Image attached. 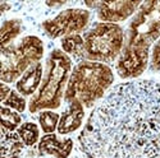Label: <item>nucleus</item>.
Returning <instances> with one entry per match:
<instances>
[{
  "label": "nucleus",
  "mask_w": 160,
  "mask_h": 158,
  "mask_svg": "<svg viewBox=\"0 0 160 158\" xmlns=\"http://www.w3.org/2000/svg\"><path fill=\"white\" fill-rule=\"evenodd\" d=\"M78 142L87 158H159L160 83L115 86L88 116Z\"/></svg>",
  "instance_id": "1"
},
{
  "label": "nucleus",
  "mask_w": 160,
  "mask_h": 158,
  "mask_svg": "<svg viewBox=\"0 0 160 158\" xmlns=\"http://www.w3.org/2000/svg\"><path fill=\"white\" fill-rule=\"evenodd\" d=\"M160 38V2H143L132 18L124 47L117 60L122 79H135L149 65L150 46Z\"/></svg>",
  "instance_id": "2"
},
{
  "label": "nucleus",
  "mask_w": 160,
  "mask_h": 158,
  "mask_svg": "<svg viewBox=\"0 0 160 158\" xmlns=\"http://www.w3.org/2000/svg\"><path fill=\"white\" fill-rule=\"evenodd\" d=\"M113 82L114 74L106 64L90 60L79 61L71 72L64 100L68 103L79 101L90 109L105 96Z\"/></svg>",
  "instance_id": "3"
},
{
  "label": "nucleus",
  "mask_w": 160,
  "mask_h": 158,
  "mask_svg": "<svg viewBox=\"0 0 160 158\" xmlns=\"http://www.w3.org/2000/svg\"><path fill=\"white\" fill-rule=\"evenodd\" d=\"M72 70V60L60 50H52L46 60V70L38 91L31 97L28 110L36 114L44 110H57L64 97V87Z\"/></svg>",
  "instance_id": "4"
},
{
  "label": "nucleus",
  "mask_w": 160,
  "mask_h": 158,
  "mask_svg": "<svg viewBox=\"0 0 160 158\" xmlns=\"http://www.w3.org/2000/svg\"><path fill=\"white\" fill-rule=\"evenodd\" d=\"M86 60L102 64L113 63L124 47V32L119 24L99 22L85 33Z\"/></svg>",
  "instance_id": "5"
},
{
  "label": "nucleus",
  "mask_w": 160,
  "mask_h": 158,
  "mask_svg": "<svg viewBox=\"0 0 160 158\" xmlns=\"http://www.w3.org/2000/svg\"><path fill=\"white\" fill-rule=\"evenodd\" d=\"M44 56V44L36 36L22 38L17 45L2 49V81L17 82L23 73Z\"/></svg>",
  "instance_id": "6"
},
{
  "label": "nucleus",
  "mask_w": 160,
  "mask_h": 158,
  "mask_svg": "<svg viewBox=\"0 0 160 158\" xmlns=\"http://www.w3.org/2000/svg\"><path fill=\"white\" fill-rule=\"evenodd\" d=\"M88 22V10L81 8H69L62 10L57 17L42 22V28L50 38H63L83 31Z\"/></svg>",
  "instance_id": "7"
},
{
  "label": "nucleus",
  "mask_w": 160,
  "mask_h": 158,
  "mask_svg": "<svg viewBox=\"0 0 160 158\" xmlns=\"http://www.w3.org/2000/svg\"><path fill=\"white\" fill-rule=\"evenodd\" d=\"M88 8L96 9L98 18L104 23H118L128 19L133 13L138 10L142 2H85Z\"/></svg>",
  "instance_id": "8"
},
{
  "label": "nucleus",
  "mask_w": 160,
  "mask_h": 158,
  "mask_svg": "<svg viewBox=\"0 0 160 158\" xmlns=\"http://www.w3.org/2000/svg\"><path fill=\"white\" fill-rule=\"evenodd\" d=\"M73 149L71 138L60 139L57 134H45L38 142V153L41 156H52L55 158H68Z\"/></svg>",
  "instance_id": "9"
},
{
  "label": "nucleus",
  "mask_w": 160,
  "mask_h": 158,
  "mask_svg": "<svg viewBox=\"0 0 160 158\" xmlns=\"http://www.w3.org/2000/svg\"><path fill=\"white\" fill-rule=\"evenodd\" d=\"M85 118V106L79 101H72L68 105L67 109L62 116L58 124V133L60 135H67L74 133L82 126Z\"/></svg>",
  "instance_id": "10"
},
{
  "label": "nucleus",
  "mask_w": 160,
  "mask_h": 158,
  "mask_svg": "<svg viewBox=\"0 0 160 158\" xmlns=\"http://www.w3.org/2000/svg\"><path fill=\"white\" fill-rule=\"evenodd\" d=\"M44 78V70H42V64L36 63L33 64L30 69H27L23 75L16 82V88L17 92L21 93L23 97L24 96H33L38 91L40 86H41Z\"/></svg>",
  "instance_id": "11"
},
{
  "label": "nucleus",
  "mask_w": 160,
  "mask_h": 158,
  "mask_svg": "<svg viewBox=\"0 0 160 158\" xmlns=\"http://www.w3.org/2000/svg\"><path fill=\"white\" fill-rule=\"evenodd\" d=\"M23 147L18 133L2 129V158H21Z\"/></svg>",
  "instance_id": "12"
},
{
  "label": "nucleus",
  "mask_w": 160,
  "mask_h": 158,
  "mask_svg": "<svg viewBox=\"0 0 160 158\" xmlns=\"http://www.w3.org/2000/svg\"><path fill=\"white\" fill-rule=\"evenodd\" d=\"M62 49L67 55H71L78 61L86 60L85 56V40L81 35H71L62 38Z\"/></svg>",
  "instance_id": "13"
},
{
  "label": "nucleus",
  "mask_w": 160,
  "mask_h": 158,
  "mask_svg": "<svg viewBox=\"0 0 160 158\" xmlns=\"http://www.w3.org/2000/svg\"><path fill=\"white\" fill-rule=\"evenodd\" d=\"M22 21L21 19H8L4 21L0 30V44L2 49L12 45V42L22 33Z\"/></svg>",
  "instance_id": "14"
},
{
  "label": "nucleus",
  "mask_w": 160,
  "mask_h": 158,
  "mask_svg": "<svg viewBox=\"0 0 160 158\" xmlns=\"http://www.w3.org/2000/svg\"><path fill=\"white\" fill-rule=\"evenodd\" d=\"M17 133L26 147H33L37 142H40V129L35 123H23Z\"/></svg>",
  "instance_id": "15"
},
{
  "label": "nucleus",
  "mask_w": 160,
  "mask_h": 158,
  "mask_svg": "<svg viewBox=\"0 0 160 158\" xmlns=\"http://www.w3.org/2000/svg\"><path fill=\"white\" fill-rule=\"evenodd\" d=\"M59 120H60L59 114L54 112L52 110H44L38 115V124L45 134H51L55 130H58Z\"/></svg>",
  "instance_id": "16"
},
{
  "label": "nucleus",
  "mask_w": 160,
  "mask_h": 158,
  "mask_svg": "<svg viewBox=\"0 0 160 158\" xmlns=\"http://www.w3.org/2000/svg\"><path fill=\"white\" fill-rule=\"evenodd\" d=\"M0 114H2V129L7 131H14L18 130V128L22 125L21 115L16 111H13L12 109L2 106Z\"/></svg>",
  "instance_id": "17"
},
{
  "label": "nucleus",
  "mask_w": 160,
  "mask_h": 158,
  "mask_svg": "<svg viewBox=\"0 0 160 158\" xmlns=\"http://www.w3.org/2000/svg\"><path fill=\"white\" fill-rule=\"evenodd\" d=\"M2 105L5 107L12 109V110H16L17 112H23L26 110V106H27V102H26L24 97L21 93L12 89L8 97L2 102Z\"/></svg>",
  "instance_id": "18"
},
{
  "label": "nucleus",
  "mask_w": 160,
  "mask_h": 158,
  "mask_svg": "<svg viewBox=\"0 0 160 158\" xmlns=\"http://www.w3.org/2000/svg\"><path fill=\"white\" fill-rule=\"evenodd\" d=\"M150 65L154 72H160V38L155 42V45L152 47Z\"/></svg>",
  "instance_id": "19"
},
{
  "label": "nucleus",
  "mask_w": 160,
  "mask_h": 158,
  "mask_svg": "<svg viewBox=\"0 0 160 158\" xmlns=\"http://www.w3.org/2000/svg\"><path fill=\"white\" fill-rule=\"evenodd\" d=\"M12 88L7 86V83H2V102L8 97V95L10 93Z\"/></svg>",
  "instance_id": "20"
},
{
  "label": "nucleus",
  "mask_w": 160,
  "mask_h": 158,
  "mask_svg": "<svg viewBox=\"0 0 160 158\" xmlns=\"http://www.w3.org/2000/svg\"><path fill=\"white\" fill-rule=\"evenodd\" d=\"M9 8H10V5L8 3H4V2L0 3V13H2V14H3V13H5Z\"/></svg>",
  "instance_id": "21"
}]
</instances>
